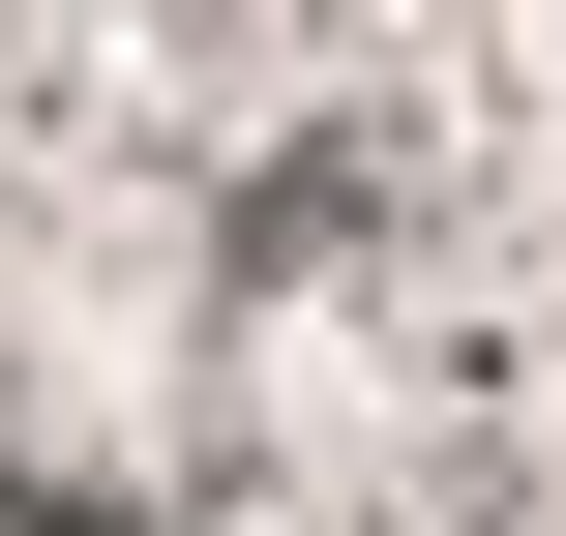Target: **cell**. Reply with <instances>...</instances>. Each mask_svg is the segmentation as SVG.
Here are the masks:
<instances>
[{"label": "cell", "instance_id": "2", "mask_svg": "<svg viewBox=\"0 0 566 536\" xmlns=\"http://www.w3.org/2000/svg\"><path fill=\"white\" fill-rule=\"evenodd\" d=\"M0 536H149V507H119V477H0Z\"/></svg>", "mask_w": 566, "mask_h": 536}, {"label": "cell", "instance_id": "1", "mask_svg": "<svg viewBox=\"0 0 566 536\" xmlns=\"http://www.w3.org/2000/svg\"><path fill=\"white\" fill-rule=\"evenodd\" d=\"M388 209H418V119H298V149H239V179H209V298L269 328V298H298V269H358Z\"/></svg>", "mask_w": 566, "mask_h": 536}]
</instances>
